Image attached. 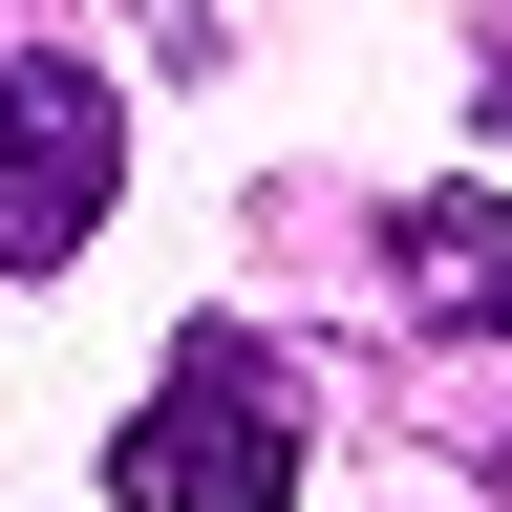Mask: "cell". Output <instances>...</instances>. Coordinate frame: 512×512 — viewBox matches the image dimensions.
Returning a JSON list of instances; mask_svg holds the SVG:
<instances>
[{
  "label": "cell",
  "instance_id": "cell-1",
  "mask_svg": "<svg viewBox=\"0 0 512 512\" xmlns=\"http://www.w3.org/2000/svg\"><path fill=\"white\" fill-rule=\"evenodd\" d=\"M299 363L256 342V320H192L171 342V384L128 406V448H107V491L128 512H299Z\"/></svg>",
  "mask_w": 512,
  "mask_h": 512
},
{
  "label": "cell",
  "instance_id": "cell-2",
  "mask_svg": "<svg viewBox=\"0 0 512 512\" xmlns=\"http://www.w3.org/2000/svg\"><path fill=\"white\" fill-rule=\"evenodd\" d=\"M107 192H128V107H107V64L0 43V278H64V256L107 235Z\"/></svg>",
  "mask_w": 512,
  "mask_h": 512
},
{
  "label": "cell",
  "instance_id": "cell-3",
  "mask_svg": "<svg viewBox=\"0 0 512 512\" xmlns=\"http://www.w3.org/2000/svg\"><path fill=\"white\" fill-rule=\"evenodd\" d=\"M384 256H406L427 342H512V214H491V192H406V214H384Z\"/></svg>",
  "mask_w": 512,
  "mask_h": 512
},
{
  "label": "cell",
  "instance_id": "cell-4",
  "mask_svg": "<svg viewBox=\"0 0 512 512\" xmlns=\"http://www.w3.org/2000/svg\"><path fill=\"white\" fill-rule=\"evenodd\" d=\"M470 64H491V128H512V0H491V22H470Z\"/></svg>",
  "mask_w": 512,
  "mask_h": 512
}]
</instances>
